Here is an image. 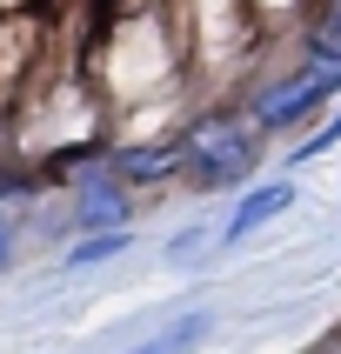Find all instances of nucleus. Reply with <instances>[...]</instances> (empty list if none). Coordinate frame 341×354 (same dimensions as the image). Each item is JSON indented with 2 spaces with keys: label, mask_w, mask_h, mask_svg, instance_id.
<instances>
[{
  "label": "nucleus",
  "mask_w": 341,
  "mask_h": 354,
  "mask_svg": "<svg viewBox=\"0 0 341 354\" xmlns=\"http://www.w3.org/2000/svg\"><path fill=\"white\" fill-rule=\"evenodd\" d=\"M194 54H187V34H181L174 0H134L107 20V34L94 47V74L107 107H167L181 100V80H187Z\"/></svg>",
  "instance_id": "obj_1"
},
{
  "label": "nucleus",
  "mask_w": 341,
  "mask_h": 354,
  "mask_svg": "<svg viewBox=\"0 0 341 354\" xmlns=\"http://www.w3.org/2000/svg\"><path fill=\"white\" fill-rule=\"evenodd\" d=\"M181 134V187L187 194H241L261 167V134L234 100H214L174 127Z\"/></svg>",
  "instance_id": "obj_2"
},
{
  "label": "nucleus",
  "mask_w": 341,
  "mask_h": 354,
  "mask_svg": "<svg viewBox=\"0 0 341 354\" xmlns=\"http://www.w3.org/2000/svg\"><path fill=\"white\" fill-rule=\"evenodd\" d=\"M234 107L248 114V127H255L261 140H281V134H295V140H301L321 114H328V94H321V87L301 74V67H281V74L255 80V87H248Z\"/></svg>",
  "instance_id": "obj_3"
},
{
  "label": "nucleus",
  "mask_w": 341,
  "mask_h": 354,
  "mask_svg": "<svg viewBox=\"0 0 341 354\" xmlns=\"http://www.w3.org/2000/svg\"><path fill=\"white\" fill-rule=\"evenodd\" d=\"M134 207H140V194L127 187V180H114V167H107V154H100V167H87V174L67 187V201H60V221H67V241H74V234L134 227Z\"/></svg>",
  "instance_id": "obj_4"
},
{
  "label": "nucleus",
  "mask_w": 341,
  "mask_h": 354,
  "mask_svg": "<svg viewBox=\"0 0 341 354\" xmlns=\"http://www.w3.org/2000/svg\"><path fill=\"white\" fill-rule=\"evenodd\" d=\"M301 201V187H295V174H268V180H248L234 194V207H228V221L214 227V248L228 254V248H248V241L268 227V221H281L288 207Z\"/></svg>",
  "instance_id": "obj_5"
},
{
  "label": "nucleus",
  "mask_w": 341,
  "mask_h": 354,
  "mask_svg": "<svg viewBox=\"0 0 341 354\" xmlns=\"http://www.w3.org/2000/svg\"><path fill=\"white\" fill-rule=\"evenodd\" d=\"M107 167L134 194H154V187L181 180V134L167 127V134H147V140H107Z\"/></svg>",
  "instance_id": "obj_6"
},
{
  "label": "nucleus",
  "mask_w": 341,
  "mask_h": 354,
  "mask_svg": "<svg viewBox=\"0 0 341 354\" xmlns=\"http://www.w3.org/2000/svg\"><path fill=\"white\" fill-rule=\"evenodd\" d=\"M214 328H221L214 308H181L174 321H160L154 335H140L134 348H120V354H194V348L214 341Z\"/></svg>",
  "instance_id": "obj_7"
},
{
  "label": "nucleus",
  "mask_w": 341,
  "mask_h": 354,
  "mask_svg": "<svg viewBox=\"0 0 341 354\" xmlns=\"http://www.w3.org/2000/svg\"><path fill=\"white\" fill-rule=\"evenodd\" d=\"M134 248V227H107V234H74V241H60V254L54 268L60 274H87V268H107L114 254H127Z\"/></svg>",
  "instance_id": "obj_8"
},
{
  "label": "nucleus",
  "mask_w": 341,
  "mask_h": 354,
  "mask_svg": "<svg viewBox=\"0 0 341 354\" xmlns=\"http://www.w3.org/2000/svg\"><path fill=\"white\" fill-rule=\"evenodd\" d=\"M335 147H341V100H335V107H328V114H321L315 127H308V134H301L295 147H288V154H281V160H288V167H308V160H321V154H335Z\"/></svg>",
  "instance_id": "obj_9"
},
{
  "label": "nucleus",
  "mask_w": 341,
  "mask_h": 354,
  "mask_svg": "<svg viewBox=\"0 0 341 354\" xmlns=\"http://www.w3.org/2000/svg\"><path fill=\"white\" fill-rule=\"evenodd\" d=\"M301 7H315V0H248V14H255V27H268V20H295Z\"/></svg>",
  "instance_id": "obj_10"
},
{
  "label": "nucleus",
  "mask_w": 341,
  "mask_h": 354,
  "mask_svg": "<svg viewBox=\"0 0 341 354\" xmlns=\"http://www.w3.org/2000/svg\"><path fill=\"white\" fill-rule=\"evenodd\" d=\"M201 241H214V227H181V234H167V261H194Z\"/></svg>",
  "instance_id": "obj_11"
},
{
  "label": "nucleus",
  "mask_w": 341,
  "mask_h": 354,
  "mask_svg": "<svg viewBox=\"0 0 341 354\" xmlns=\"http://www.w3.org/2000/svg\"><path fill=\"white\" fill-rule=\"evenodd\" d=\"M315 354H341V321H335V328H328V335L315 341Z\"/></svg>",
  "instance_id": "obj_12"
},
{
  "label": "nucleus",
  "mask_w": 341,
  "mask_h": 354,
  "mask_svg": "<svg viewBox=\"0 0 341 354\" xmlns=\"http://www.w3.org/2000/svg\"><path fill=\"white\" fill-rule=\"evenodd\" d=\"M315 7H341V0H315Z\"/></svg>",
  "instance_id": "obj_13"
}]
</instances>
